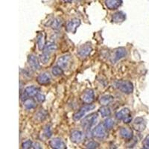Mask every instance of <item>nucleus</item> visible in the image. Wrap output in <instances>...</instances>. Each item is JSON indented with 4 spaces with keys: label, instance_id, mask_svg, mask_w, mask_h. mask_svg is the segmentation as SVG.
Returning <instances> with one entry per match:
<instances>
[{
    "label": "nucleus",
    "instance_id": "ddd939ff",
    "mask_svg": "<svg viewBox=\"0 0 149 149\" xmlns=\"http://www.w3.org/2000/svg\"><path fill=\"white\" fill-rule=\"evenodd\" d=\"M81 99L85 104H91L95 100V93L93 90H87L84 93Z\"/></svg>",
    "mask_w": 149,
    "mask_h": 149
},
{
    "label": "nucleus",
    "instance_id": "6e6552de",
    "mask_svg": "<svg viewBox=\"0 0 149 149\" xmlns=\"http://www.w3.org/2000/svg\"><path fill=\"white\" fill-rule=\"evenodd\" d=\"M28 63H29V66L31 68V70L34 71H37L40 69L39 59L34 54H29L28 56Z\"/></svg>",
    "mask_w": 149,
    "mask_h": 149
},
{
    "label": "nucleus",
    "instance_id": "393cba45",
    "mask_svg": "<svg viewBox=\"0 0 149 149\" xmlns=\"http://www.w3.org/2000/svg\"><path fill=\"white\" fill-rule=\"evenodd\" d=\"M113 96H112V95H104L101 97L100 99H99V102L102 105H107L113 102Z\"/></svg>",
    "mask_w": 149,
    "mask_h": 149
},
{
    "label": "nucleus",
    "instance_id": "c756f323",
    "mask_svg": "<svg viewBox=\"0 0 149 149\" xmlns=\"http://www.w3.org/2000/svg\"><path fill=\"white\" fill-rule=\"evenodd\" d=\"M114 125H115V122H114V121L112 119H105V121L104 122V126L106 129L113 128Z\"/></svg>",
    "mask_w": 149,
    "mask_h": 149
},
{
    "label": "nucleus",
    "instance_id": "f257e3e1",
    "mask_svg": "<svg viewBox=\"0 0 149 149\" xmlns=\"http://www.w3.org/2000/svg\"><path fill=\"white\" fill-rule=\"evenodd\" d=\"M116 88H117L119 91L125 94H130L134 91V84L132 82L129 81H117L115 82Z\"/></svg>",
    "mask_w": 149,
    "mask_h": 149
},
{
    "label": "nucleus",
    "instance_id": "412c9836",
    "mask_svg": "<svg viewBox=\"0 0 149 149\" xmlns=\"http://www.w3.org/2000/svg\"><path fill=\"white\" fill-rule=\"evenodd\" d=\"M48 116L47 112L45 110H40L39 111H37L34 115V119L37 122H40L44 121L46 119V117Z\"/></svg>",
    "mask_w": 149,
    "mask_h": 149
},
{
    "label": "nucleus",
    "instance_id": "39448f33",
    "mask_svg": "<svg viewBox=\"0 0 149 149\" xmlns=\"http://www.w3.org/2000/svg\"><path fill=\"white\" fill-rule=\"evenodd\" d=\"M127 50H126L125 48H117V49H116L115 50H114L113 52V54H112V62H113V63L117 62V61H119V60L125 58L126 56H127Z\"/></svg>",
    "mask_w": 149,
    "mask_h": 149
},
{
    "label": "nucleus",
    "instance_id": "c9c22d12",
    "mask_svg": "<svg viewBox=\"0 0 149 149\" xmlns=\"http://www.w3.org/2000/svg\"><path fill=\"white\" fill-rule=\"evenodd\" d=\"M33 148H41V146L39 144V143H37V142H36V143H34V144H33V146H32Z\"/></svg>",
    "mask_w": 149,
    "mask_h": 149
},
{
    "label": "nucleus",
    "instance_id": "7ed1b4c3",
    "mask_svg": "<svg viewBox=\"0 0 149 149\" xmlns=\"http://www.w3.org/2000/svg\"><path fill=\"white\" fill-rule=\"evenodd\" d=\"M95 105L90 104H87L86 105H84L82 107L79 109L78 111H77L73 115V119L74 121H78L80 119H81L85 115H86V113L90 112V110H93L95 108Z\"/></svg>",
    "mask_w": 149,
    "mask_h": 149
},
{
    "label": "nucleus",
    "instance_id": "f704fd0d",
    "mask_svg": "<svg viewBox=\"0 0 149 149\" xmlns=\"http://www.w3.org/2000/svg\"><path fill=\"white\" fill-rule=\"evenodd\" d=\"M131 121H132V116L130 115V116H127L126 119H124L123 122H124V123L128 124V123H130V122H131Z\"/></svg>",
    "mask_w": 149,
    "mask_h": 149
},
{
    "label": "nucleus",
    "instance_id": "c85d7f7f",
    "mask_svg": "<svg viewBox=\"0 0 149 149\" xmlns=\"http://www.w3.org/2000/svg\"><path fill=\"white\" fill-rule=\"evenodd\" d=\"M43 136L49 139L52 136V127L50 125H46L43 128Z\"/></svg>",
    "mask_w": 149,
    "mask_h": 149
},
{
    "label": "nucleus",
    "instance_id": "2f4dec72",
    "mask_svg": "<svg viewBox=\"0 0 149 149\" xmlns=\"http://www.w3.org/2000/svg\"><path fill=\"white\" fill-rule=\"evenodd\" d=\"M33 146V143L32 142L31 140H26L22 143V148H25V149H28V148H32Z\"/></svg>",
    "mask_w": 149,
    "mask_h": 149
},
{
    "label": "nucleus",
    "instance_id": "f3484780",
    "mask_svg": "<svg viewBox=\"0 0 149 149\" xmlns=\"http://www.w3.org/2000/svg\"><path fill=\"white\" fill-rule=\"evenodd\" d=\"M119 134L120 136L125 140H130L133 138V130L129 127H122L119 130Z\"/></svg>",
    "mask_w": 149,
    "mask_h": 149
},
{
    "label": "nucleus",
    "instance_id": "b1692460",
    "mask_svg": "<svg viewBox=\"0 0 149 149\" xmlns=\"http://www.w3.org/2000/svg\"><path fill=\"white\" fill-rule=\"evenodd\" d=\"M37 46H38V49L40 50H42V49H44L45 46V37L44 34H42V33H40L38 34L37 37Z\"/></svg>",
    "mask_w": 149,
    "mask_h": 149
},
{
    "label": "nucleus",
    "instance_id": "4c0bfd02",
    "mask_svg": "<svg viewBox=\"0 0 149 149\" xmlns=\"http://www.w3.org/2000/svg\"><path fill=\"white\" fill-rule=\"evenodd\" d=\"M77 1H81V0H77Z\"/></svg>",
    "mask_w": 149,
    "mask_h": 149
},
{
    "label": "nucleus",
    "instance_id": "20e7f679",
    "mask_svg": "<svg viewBox=\"0 0 149 149\" xmlns=\"http://www.w3.org/2000/svg\"><path fill=\"white\" fill-rule=\"evenodd\" d=\"M72 64V57L70 54H66L60 57L57 61V65L61 66L63 70H68Z\"/></svg>",
    "mask_w": 149,
    "mask_h": 149
},
{
    "label": "nucleus",
    "instance_id": "e433bc0d",
    "mask_svg": "<svg viewBox=\"0 0 149 149\" xmlns=\"http://www.w3.org/2000/svg\"><path fill=\"white\" fill-rule=\"evenodd\" d=\"M65 2H67V3H71L72 0H63Z\"/></svg>",
    "mask_w": 149,
    "mask_h": 149
},
{
    "label": "nucleus",
    "instance_id": "4be33fe9",
    "mask_svg": "<svg viewBox=\"0 0 149 149\" xmlns=\"http://www.w3.org/2000/svg\"><path fill=\"white\" fill-rule=\"evenodd\" d=\"M23 106L26 110H30L35 108L37 104H36V102L33 99V98H27L26 100L23 101Z\"/></svg>",
    "mask_w": 149,
    "mask_h": 149
},
{
    "label": "nucleus",
    "instance_id": "a211bd4d",
    "mask_svg": "<svg viewBox=\"0 0 149 149\" xmlns=\"http://www.w3.org/2000/svg\"><path fill=\"white\" fill-rule=\"evenodd\" d=\"M126 19V14L122 11H118L113 14L112 21L116 23H121Z\"/></svg>",
    "mask_w": 149,
    "mask_h": 149
},
{
    "label": "nucleus",
    "instance_id": "bb28decb",
    "mask_svg": "<svg viewBox=\"0 0 149 149\" xmlns=\"http://www.w3.org/2000/svg\"><path fill=\"white\" fill-rule=\"evenodd\" d=\"M52 73L54 76H60V75H62L63 74V70L61 66L57 65V66H54L52 67Z\"/></svg>",
    "mask_w": 149,
    "mask_h": 149
},
{
    "label": "nucleus",
    "instance_id": "aec40b11",
    "mask_svg": "<svg viewBox=\"0 0 149 149\" xmlns=\"http://www.w3.org/2000/svg\"><path fill=\"white\" fill-rule=\"evenodd\" d=\"M130 115V111L128 108H123L116 113V118L118 120H124Z\"/></svg>",
    "mask_w": 149,
    "mask_h": 149
},
{
    "label": "nucleus",
    "instance_id": "7c9ffc66",
    "mask_svg": "<svg viewBox=\"0 0 149 149\" xmlns=\"http://www.w3.org/2000/svg\"><path fill=\"white\" fill-rule=\"evenodd\" d=\"M98 147H99V143L95 142V141H90V142H88V143L86 145V148L94 149V148H98Z\"/></svg>",
    "mask_w": 149,
    "mask_h": 149
},
{
    "label": "nucleus",
    "instance_id": "4468645a",
    "mask_svg": "<svg viewBox=\"0 0 149 149\" xmlns=\"http://www.w3.org/2000/svg\"><path fill=\"white\" fill-rule=\"evenodd\" d=\"M84 134L81 130H73L70 134V139L74 143H80L83 141Z\"/></svg>",
    "mask_w": 149,
    "mask_h": 149
},
{
    "label": "nucleus",
    "instance_id": "2eb2a0df",
    "mask_svg": "<svg viewBox=\"0 0 149 149\" xmlns=\"http://www.w3.org/2000/svg\"><path fill=\"white\" fill-rule=\"evenodd\" d=\"M122 0H105L106 7L110 10H116L122 5Z\"/></svg>",
    "mask_w": 149,
    "mask_h": 149
},
{
    "label": "nucleus",
    "instance_id": "0eeeda50",
    "mask_svg": "<svg viewBox=\"0 0 149 149\" xmlns=\"http://www.w3.org/2000/svg\"><path fill=\"white\" fill-rule=\"evenodd\" d=\"M81 25V20L78 18H73L70 19L66 24V31L70 33H75L76 30Z\"/></svg>",
    "mask_w": 149,
    "mask_h": 149
},
{
    "label": "nucleus",
    "instance_id": "9d476101",
    "mask_svg": "<svg viewBox=\"0 0 149 149\" xmlns=\"http://www.w3.org/2000/svg\"><path fill=\"white\" fill-rule=\"evenodd\" d=\"M133 127L136 131H139V132L143 131L146 127V120L143 118H142V117H138V118L135 119V120L134 121Z\"/></svg>",
    "mask_w": 149,
    "mask_h": 149
},
{
    "label": "nucleus",
    "instance_id": "423d86ee",
    "mask_svg": "<svg viewBox=\"0 0 149 149\" xmlns=\"http://www.w3.org/2000/svg\"><path fill=\"white\" fill-rule=\"evenodd\" d=\"M93 136L98 138V139H104L107 136V133L106 128L104 125H98L95 128L93 129Z\"/></svg>",
    "mask_w": 149,
    "mask_h": 149
},
{
    "label": "nucleus",
    "instance_id": "dca6fc26",
    "mask_svg": "<svg viewBox=\"0 0 149 149\" xmlns=\"http://www.w3.org/2000/svg\"><path fill=\"white\" fill-rule=\"evenodd\" d=\"M50 146L54 149H65L66 146L65 142L60 138H54L50 141Z\"/></svg>",
    "mask_w": 149,
    "mask_h": 149
},
{
    "label": "nucleus",
    "instance_id": "5701e85b",
    "mask_svg": "<svg viewBox=\"0 0 149 149\" xmlns=\"http://www.w3.org/2000/svg\"><path fill=\"white\" fill-rule=\"evenodd\" d=\"M57 49H58V46H57V45H56L54 42H49L48 43H46V46H45L44 49H43V52L51 54V53L57 51Z\"/></svg>",
    "mask_w": 149,
    "mask_h": 149
},
{
    "label": "nucleus",
    "instance_id": "473e14b6",
    "mask_svg": "<svg viewBox=\"0 0 149 149\" xmlns=\"http://www.w3.org/2000/svg\"><path fill=\"white\" fill-rule=\"evenodd\" d=\"M45 99H46V97H45V95H43V94H42V93H39L37 95H36V100L39 102V103H42V102L45 101Z\"/></svg>",
    "mask_w": 149,
    "mask_h": 149
},
{
    "label": "nucleus",
    "instance_id": "f8f14e48",
    "mask_svg": "<svg viewBox=\"0 0 149 149\" xmlns=\"http://www.w3.org/2000/svg\"><path fill=\"white\" fill-rule=\"evenodd\" d=\"M40 89L35 86H27L25 90H24V97L25 98H27L29 97H34L39 93ZM25 99V100H26Z\"/></svg>",
    "mask_w": 149,
    "mask_h": 149
},
{
    "label": "nucleus",
    "instance_id": "6ab92c4d",
    "mask_svg": "<svg viewBox=\"0 0 149 149\" xmlns=\"http://www.w3.org/2000/svg\"><path fill=\"white\" fill-rule=\"evenodd\" d=\"M63 19L60 17H56L52 19V21H51L49 26H51L53 29L54 30H59L61 28L63 27Z\"/></svg>",
    "mask_w": 149,
    "mask_h": 149
},
{
    "label": "nucleus",
    "instance_id": "a878e982",
    "mask_svg": "<svg viewBox=\"0 0 149 149\" xmlns=\"http://www.w3.org/2000/svg\"><path fill=\"white\" fill-rule=\"evenodd\" d=\"M98 112L100 115L102 116V117H107L110 116L111 115V110H110V108L109 107H107V105H102V107L99 108L98 110Z\"/></svg>",
    "mask_w": 149,
    "mask_h": 149
},
{
    "label": "nucleus",
    "instance_id": "72a5a7b5",
    "mask_svg": "<svg viewBox=\"0 0 149 149\" xmlns=\"http://www.w3.org/2000/svg\"><path fill=\"white\" fill-rule=\"evenodd\" d=\"M142 147L143 148L149 149V135L146 136V138L142 142Z\"/></svg>",
    "mask_w": 149,
    "mask_h": 149
},
{
    "label": "nucleus",
    "instance_id": "f03ea898",
    "mask_svg": "<svg viewBox=\"0 0 149 149\" xmlns=\"http://www.w3.org/2000/svg\"><path fill=\"white\" fill-rule=\"evenodd\" d=\"M97 122H98V114L96 113H93L82 119L81 126L86 130H89L95 125Z\"/></svg>",
    "mask_w": 149,
    "mask_h": 149
},
{
    "label": "nucleus",
    "instance_id": "1a4fd4ad",
    "mask_svg": "<svg viewBox=\"0 0 149 149\" xmlns=\"http://www.w3.org/2000/svg\"><path fill=\"white\" fill-rule=\"evenodd\" d=\"M92 51H93V48H92L91 45L90 43H85L78 49V54L81 58H85L90 55Z\"/></svg>",
    "mask_w": 149,
    "mask_h": 149
},
{
    "label": "nucleus",
    "instance_id": "9b49d317",
    "mask_svg": "<svg viewBox=\"0 0 149 149\" xmlns=\"http://www.w3.org/2000/svg\"><path fill=\"white\" fill-rule=\"evenodd\" d=\"M52 81L51 75L48 72H42L37 76V81L40 85H47L50 84Z\"/></svg>",
    "mask_w": 149,
    "mask_h": 149
},
{
    "label": "nucleus",
    "instance_id": "cd10ccee",
    "mask_svg": "<svg viewBox=\"0 0 149 149\" xmlns=\"http://www.w3.org/2000/svg\"><path fill=\"white\" fill-rule=\"evenodd\" d=\"M40 61L42 64H47L50 61V54L46 52H43L40 55Z\"/></svg>",
    "mask_w": 149,
    "mask_h": 149
}]
</instances>
